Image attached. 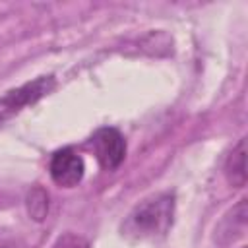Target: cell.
Masks as SVG:
<instances>
[{
	"label": "cell",
	"mask_w": 248,
	"mask_h": 248,
	"mask_svg": "<svg viewBox=\"0 0 248 248\" xmlns=\"http://www.w3.org/2000/svg\"><path fill=\"white\" fill-rule=\"evenodd\" d=\"M50 248H89V242L78 232H64L54 240Z\"/></svg>",
	"instance_id": "52a82bcc"
},
{
	"label": "cell",
	"mask_w": 248,
	"mask_h": 248,
	"mask_svg": "<svg viewBox=\"0 0 248 248\" xmlns=\"http://www.w3.org/2000/svg\"><path fill=\"white\" fill-rule=\"evenodd\" d=\"M54 89V78L52 76H41L33 81H27L16 89L6 91L0 95V122L12 118L25 107L37 103L45 95H48Z\"/></svg>",
	"instance_id": "7a4b0ae2"
},
{
	"label": "cell",
	"mask_w": 248,
	"mask_h": 248,
	"mask_svg": "<svg viewBox=\"0 0 248 248\" xmlns=\"http://www.w3.org/2000/svg\"><path fill=\"white\" fill-rule=\"evenodd\" d=\"M174 215V196L170 192L155 194L141 203H138L122 225V232L126 236L145 240L163 236L170 225Z\"/></svg>",
	"instance_id": "6da1fadb"
},
{
	"label": "cell",
	"mask_w": 248,
	"mask_h": 248,
	"mask_svg": "<svg viewBox=\"0 0 248 248\" xmlns=\"http://www.w3.org/2000/svg\"><path fill=\"white\" fill-rule=\"evenodd\" d=\"M48 170H50V178L58 186L74 188L81 182V178L85 174V163H83L81 155H78L72 147H64L52 155Z\"/></svg>",
	"instance_id": "277c9868"
},
{
	"label": "cell",
	"mask_w": 248,
	"mask_h": 248,
	"mask_svg": "<svg viewBox=\"0 0 248 248\" xmlns=\"http://www.w3.org/2000/svg\"><path fill=\"white\" fill-rule=\"evenodd\" d=\"M93 149L103 169L114 170L126 157V140L116 128H101L93 136Z\"/></svg>",
	"instance_id": "3957f363"
},
{
	"label": "cell",
	"mask_w": 248,
	"mask_h": 248,
	"mask_svg": "<svg viewBox=\"0 0 248 248\" xmlns=\"http://www.w3.org/2000/svg\"><path fill=\"white\" fill-rule=\"evenodd\" d=\"M25 205H27V213L31 215V219L35 221H45L46 213H48V194L43 186H35L29 190L27 194V200H25Z\"/></svg>",
	"instance_id": "8992f818"
},
{
	"label": "cell",
	"mask_w": 248,
	"mask_h": 248,
	"mask_svg": "<svg viewBox=\"0 0 248 248\" xmlns=\"http://www.w3.org/2000/svg\"><path fill=\"white\" fill-rule=\"evenodd\" d=\"M225 174H227V180L236 188H242L246 184V141L244 138L238 140V143L232 147L231 155L227 157Z\"/></svg>",
	"instance_id": "5b68a950"
}]
</instances>
